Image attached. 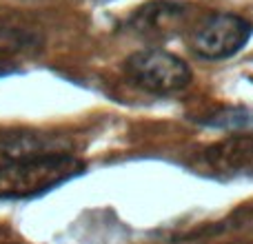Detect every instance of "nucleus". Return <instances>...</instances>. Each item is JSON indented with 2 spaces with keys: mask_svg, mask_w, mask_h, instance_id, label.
<instances>
[{
  "mask_svg": "<svg viewBox=\"0 0 253 244\" xmlns=\"http://www.w3.org/2000/svg\"><path fill=\"white\" fill-rule=\"evenodd\" d=\"M84 171V162L65 151L22 156L0 164V200H25L47 193Z\"/></svg>",
  "mask_w": 253,
  "mask_h": 244,
  "instance_id": "nucleus-1",
  "label": "nucleus"
},
{
  "mask_svg": "<svg viewBox=\"0 0 253 244\" xmlns=\"http://www.w3.org/2000/svg\"><path fill=\"white\" fill-rule=\"evenodd\" d=\"M125 71L144 91L167 96L182 91L191 82V69L175 53L165 49H142L125 60Z\"/></svg>",
  "mask_w": 253,
  "mask_h": 244,
  "instance_id": "nucleus-2",
  "label": "nucleus"
},
{
  "mask_svg": "<svg viewBox=\"0 0 253 244\" xmlns=\"http://www.w3.org/2000/svg\"><path fill=\"white\" fill-rule=\"evenodd\" d=\"M253 34V25L238 13H211L205 22L196 29L193 49L202 58L222 60L238 53Z\"/></svg>",
  "mask_w": 253,
  "mask_h": 244,
  "instance_id": "nucleus-3",
  "label": "nucleus"
},
{
  "mask_svg": "<svg viewBox=\"0 0 253 244\" xmlns=\"http://www.w3.org/2000/svg\"><path fill=\"white\" fill-rule=\"evenodd\" d=\"M202 160L215 173L253 178V135H229L205 149Z\"/></svg>",
  "mask_w": 253,
  "mask_h": 244,
  "instance_id": "nucleus-4",
  "label": "nucleus"
},
{
  "mask_svg": "<svg viewBox=\"0 0 253 244\" xmlns=\"http://www.w3.org/2000/svg\"><path fill=\"white\" fill-rule=\"evenodd\" d=\"M40 31L18 18H0V56L27 53L38 49Z\"/></svg>",
  "mask_w": 253,
  "mask_h": 244,
  "instance_id": "nucleus-5",
  "label": "nucleus"
},
{
  "mask_svg": "<svg viewBox=\"0 0 253 244\" xmlns=\"http://www.w3.org/2000/svg\"><path fill=\"white\" fill-rule=\"evenodd\" d=\"M182 4L178 2H169V0H162V2H151L147 7H142L135 13V27L142 31H151V29H167L171 22H175L182 16Z\"/></svg>",
  "mask_w": 253,
  "mask_h": 244,
  "instance_id": "nucleus-6",
  "label": "nucleus"
},
{
  "mask_svg": "<svg viewBox=\"0 0 253 244\" xmlns=\"http://www.w3.org/2000/svg\"><path fill=\"white\" fill-rule=\"evenodd\" d=\"M200 124L211 129H253V107L220 109L200 118Z\"/></svg>",
  "mask_w": 253,
  "mask_h": 244,
  "instance_id": "nucleus-7",
  "label": "nucleus"
},
{
  "mask_svg": "<svg viewBox=\"0 0 253 244\" xmlns=\"http://www.w3.org/2000/svg\"><path fill=\"white\" fill-rule=\"evenodd\" d=\"M222 229L233 233H247V236H253V204H245L238 211H233L229 215V220L222 222Z\"/></svg>",
  "mask_w": 253,
  "mask_h": 244,
  "instance_id": "nucleus-8",
  "label": "nucleus"
},
{
  "mask_svg": "<svg viewBox=\"0 0 253 244\" xmlns=\"http://www.w3.org/2000/svg\"><path fill=\"white\" fill-rule=\"evenodd\" d=\"M18 71H20V69H18L16 65L0 60V78H7V76H13V74H18Z\"/></svg>",
  "mask_w": 253,
  "mask_h": 244,
  "instance_id": "nucleus-9",
  "label": "nucleus"
}]
</instances>
